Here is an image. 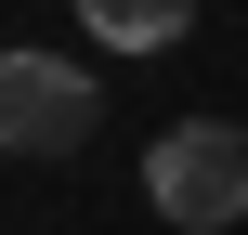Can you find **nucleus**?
Listing matches in <instances>:
<instances>
[{
  "label": "nucleus",
  "mask_w": 248,
  "mask_h": 235,
  "mask_svg": "<svg viewBox=\"0 0 248 235\" xmlns=\"http://www.w3.org/2000/svg\"><path fill=\"white\" fill-rule=\"evenodd\" d=\"M105 118L78 52H0V157H78Z\"/></svg>",
  "instance_id": "f03ea898"
},
{
  "label": "nucleus",
  "mask_w": 248,
  "mask_h": 235,
  "mask_svg": "<svg viewBox=\"0 0 248 235\" xmlns=\"http://www.w3.org/2000/svg\"><path fill=\"white\" fill-rule=\"evenodd\" d=\"M78 26H92L105 52H170V39L196 26V0H78Z\"/></svg>",
  "instance_id": "7ed1b4c3"
},
{
  "label": "nucleus",
  "mask_w": 248,
  "mask_h": 235,
  "mask_svg": "<svg viewBox=\"0 0 248 235\" xmlns=\"http://www.w3.org/2000/svg\"><path fill=\"white\" fill-rule=\"evenodd\" d=\"M144 196H157V222H183V235L248 222V131H222V118H170V131L144 144Z\"/></svg>",
  "instance_id": "f257e3e1"
}]
</instances>
